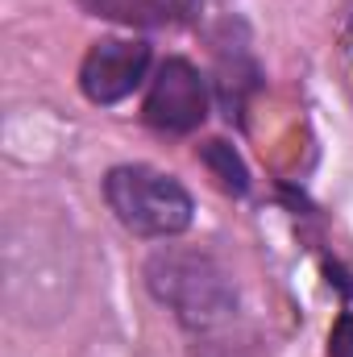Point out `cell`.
<instances>
[{"instance_id":"6da1fadb","label":"cell","mask_w":353,"mask_h":357,"mask_svg":"<svg viewBox=\"0 0 353 357\" xmlns=\"http://www.w3.org/2000/svg\"><path fill=\"white\" fill-rule=\"evenodd\" d=\"M146 287L179 320V328L191 337L195 357H216V349L237 357V349L254 345L250 328L241 324L237 282L212 254L167 245V250L150 254Z\"/></svg>"},{"instance_id":"8992f818","label":"cell","mask_w":353,"mask_h":357,"mask_svg":"<svg viewBox=\"0 0 353 357\" xmlns=\"http://www.w3.org/2000/svg\"><path fill=\"white\" fill-rule=\"evenodd\" d=\"M80 8L129 29H167L187 17L191 0H80Z\"/></svg>"},{"instance_id":"3957f363","label":"cell","mask_w":353,"mask_h":357,"mask_svg":"<svg viewBox=\"0 0 353 357\" xmlns=\"http://www.w3.org/2000/svg\"><path fill=\"white\" fill-rule=\"evenodd\" d=\"M208 79L200 75V67H191L187 59H167L146 91V104H142V116L150 129L158 133H195L204 121H208Z\"/></svg>"},{"instance_id":"ba28073f","label":"cell","mask_w":353,"mask_h":357,"mask_svg":"<svg viewBox=\"0 0 353 357\" xmlns=\"http://www.w3.org/2000/svg\"><path fill=\"white\" fill-rule=\"evenodd\" d=\"M329 357H353V312H341L329 333Z\"/></svg>"},{"instance_id":"277c9868","label":"cell","mask_w":353,"mask_h":357,"mask_svg":"<svg viewBox=\"0 0 353 357\" xmlns=\"http://www.w3.org/2000/svg\"><path fill=\"white\" fill-rule=\"evenodd\" d=\"M150 46L142 38H100L80 63V91L91 104H121L146 84Z\"/></svg>"},{"instance_id":"5b68a950","label":"cell","mask_w":353,"mask_h":357,"mask_svg":"<svg viewBox=\"0 0 353 357\" xmlns=\"http://www.w3.org/2000/svg\"><path fill=\"white\" fill-rule=\"evenodd\" d=\"M212 46H216V75H220L216 88H220V104H225L229 121H233V116L241 121L250 91L258 88V63H254V54H250L246 29H241L237 21H225V29L212 38Z\"/></svg>"},{"instance_id":"9c48e42d","label":"cell","mask_w":353,"mask_h":357,"mask_svg":"<svg viewBox=\"0 0 353 357\" xmlns=\"http://www.w3.org/2000/svg\"><path fill=\"white\" fill-rule=\"evenodd\" d=\"M337 54H341V71H345V84L353 91V13L341 21V38H337Z\"/></svg>"},{"instance_id":"52a82bcc","label":"cell","mask_w":353,"mask_h":357,"mask_svg":"<svg viewBox=\"0 0 353 357\" xmlns=\"http://www.w3.org/2000/svg\"><path fill=\"white\" fill-rule=\"evenodd\" d=\"M200 162L212 171V178L229 191V195H246L250 191V171L246 162L237 158V150L229 142H204L200 146Z\"/></svg>"},{"instance_id":"7a4b0ae2","label":"cell","mask_w":353,"mask_h":357,"mask_svg":"<svg viewBox=\"0 0 353 357\" xmlns=\"http://www.w3.org/2000/svg\"><path fill=\"white\" fill-rule=\"evenodd\" d=\"M104 199L108 212L133 233L150 241H167L191 229L195 199L191 191L167 171H154L146 162H125L104 175Z\"/></svg>"}]
</instances>
